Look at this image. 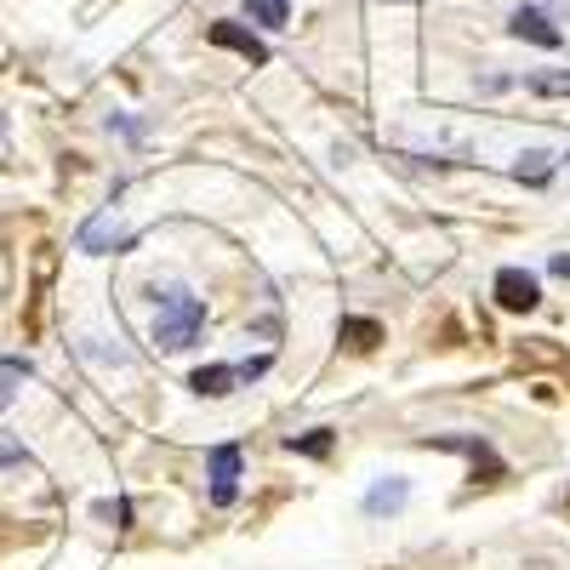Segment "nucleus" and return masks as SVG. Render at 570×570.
<instances>
[{
    "label": "nucleus",
    "instance_id": "f257e3e1",
    "mask_svg": "<svg viewBox=\"0 0 570 570\" xmlns=\"http://www.w3.org/2000/svg\"><path fill=\"white\" fill-rule=\"evenodd\" d=\"M200 331H206V303L195 292H183V285H171L160 297V314H155V348L183 354L200 343Z\"/></svg>",
    "mask_w": 570,
    "mask_h": 570
},
{
    "label": "nucleus",
    "instance_id": "f8f14e48",
    "mask_svg": "<svg viewBox=\"0 0 570 570\" xmlns=\"http://www.w3.org/2000/svg\"><path fill=\"white\" fill-rule=\"evenodd\" d=\"M537 98H570V69H548V75H531L525 80Z\"/></svg>",
    "mask_w": 570,
    "mask_h": 570
},
{
    "label": "nucleus",
    "instance_id": "7ed1b4c3",
    "mask_svg": "<svg viewBox=\"0 0 570 570\" xmlns=\"http://www.w3.org/2000/svg\"><path fill=\"white\" fill-rule=\"evenodd\" d=\"M491 292H497V303H502L508 314H531V308L542 303V279H537L531 268H502Z\"/></svg>",
    "mask_w": 570,
    "mask_h": 570
},
{
    "label": "nucleus",
    "instance_id": "6e6552de",
    "mask_svg": "<svg viewBox=\"0 0 570 570\" xmlns=\"http://www.w3.org/2000/svg\"><path fill=\"white\" fill-rule=\"evenodd\" d=\"M234 383H240L234 365H200L195 376H188V389H195L200 400H223V394H234Z\"/></svg>",
    "mask_w": 570,
    "mask_h": 570
},
{
    "label": "nucleus",
    "instance_id": "1a4fd4ad",
    "mask_svg": "<svg viewBox=\"0 0 570 570\" xmlns=\"http://www.w3.org/2000/svg\"><path fill=\"white\" fill-rule=\"evenodd\" d=\"M337 343H343V348H354V354H371L376 343H383V325H376V320H354V314H343V320H337Z\"/></svg>",
    "mask_w": 570,
    "mask_h": 570
},
{
    "label": "nucleus",
    "instance_id": "423d86ee",
    "mask_svg": "<svg viewBox=\"0 0 570 570\" xmlns=\"http://www.w3.org/2000/svg\"><path fill=\"white\" fill-rule=\"evenodd\" d=\"M508 29H513L519 40H531V46H548V52H553V46H564V35H559V29H553V23H548L537 7H519Z\"/></svg>",
    "mask_w": 570,
    "mask_h": 570
},
{
    "label": "nucleus",
    "instance_id": "f03ea898",
    "mask_svg": "<svg viewBox=\"0 0 570 570\" xmlns=\"http://www.w3.org/2000/svg\"><path fill=\"white\" fill-rule=\"evenodd\" d=\"M422 445H428V451H462V456L473 462V480H485V485H497L502 473H508L502 456L491 451V440H480V434H428Z\"/></svg>",
    "mask_w": 570,
    "mask_h": 570
},
{
    "label": "nucleus",
    "instance_id": "9d476101",
    "mask_svg": "<svg viewBox=\"0 0 570 570\" xmlns=\"http://www.w3.org/2000/svg\"><path fill=\"white\" fill-rule=\"evenodd\" d=\"M246 18L263 29H285L292 23V0H246Z\"/></svg>",
    "mask_w": 570,
    "mask_h": 570
},
{
    "label": "nucleus",
    "instance_id": "39448f33",
    "mask_svg": "<svg viewBox=\"0 0 570 570\" xmlns=\"http://www.w3.org/2000/svg\"><path fill=\"white\" fill-rule=\"evenodd\" d=\"M206 35H212V46H228V52H240V58H246V63H257V69L268 63V46H263L252 29H240V23H212Z\"/></svg>",
    "mask_w": 570,
    "mask_h": 570
},
{
    "label": "nucleus",
    "instance_id": "ddd939ff",
    "mask_svg": "<svg viewBox=\"0 0 570 570\" xmlns=\"http://www.w3.org/2000/svg\"><path fill=\"white\" fill-rule=\"evenodd\" d=\"M548 268H553V274H559V279H570V252H559V257H553V263H548Z\"/></svg>",
    "mask_w": 570,
    "mask_h": 570
},
{
    "label": "nucleus",
    "instance_id": "20e7f679",
    "mask_svg": "<svg viewBox=\"0 0 570 570\" xmlns=\"http://www.w3.org/2000/svg\"><path fill=\"white\" fill-rule=\"evenodd\" d=\"M240 468H246L240 445H217L212 451V508H228L234 502V491H240Z\"/></svg>",
    "mask_w": 570,
    "mask_h": 570
},
{
    "label": "nucleus",
    "instance_id": "9b49d317",
    "mask_svg": "<svg viewBox=\"0 0 570 570\" xmlns=\"http://www.w3.org/2000/svg\"><path fill=\"white\" fill-rule=\"evenodd\" d=\"M331 428H308V434H292L285 440V451H297V456H331Z\"/></svg>",
    "mask_w": 570,
    "mask_h": 570
},
{
    "label": "nucleus",
    "instance_id": "0eeeda50",
    "mask_svg": "<svg viewBox=\"0 0 570 570\" xmlns=\"http://www.w3.org/2000/svg\"><path fill=\"white\" fill-rule=\"evenodd\" d=\"M411 502V485L400 480V473H389V480H376L371 485V497H365V513H376V519H383V513H400Z\"/></svg>",
    "mask_w": 570,
    "mask_h": 570
}]
</instances>
